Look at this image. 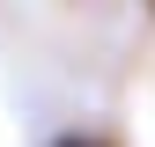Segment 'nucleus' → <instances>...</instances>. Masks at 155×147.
Wrapping results in <instances>:
<instances>
[{"label":"nucleus","instance_id":"1","mask_svg":"<svg viewBox=\"0 0 155 147\" xmlns=\"http://www.w3.org/2000/svg\"><path fill=\"white\" fill-rule=\"evenodd\" d=\"M67 147H89V140H67Z\"/></svg>","mask_w":155,"mask_h":147}]
</instances>
